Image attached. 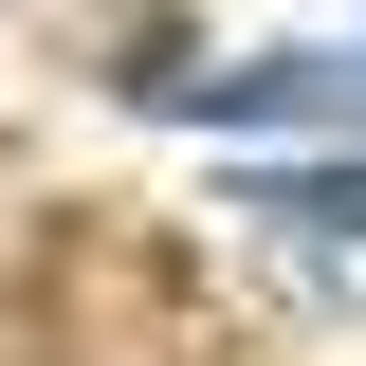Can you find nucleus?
<instances>
[{
  "mask_svg": "<svg viewBox=\"0 0 366 366\" xmlns=\"http://www.w3.org/2000/svg\"><path fill=\"white\" fill-rule=\"evenodd\" d=\"M274 110L330 129V110H366V74H348V55H257V74H220V129H274Z\"/></svg>",
  "mask_w": 366,
  "mask_h": 366,
  "instance_id": "f257e3e1",
  "label": "nucleus"
},
{
  "mask_svg": "<svg viewBox=\"0 0 366 366\" xmlns=\"http://www.w3.org/2000/svg\"><path fill=\"white\" fill-rule=\"evenodd\" d=\"M274 202H312V220H366V165H312V183H274Z\"/></svg>",
  "mask_w": 366,
  "mask_h": 366,
  "instance_id": "f03ea898",
  "label": "nucleus"
}]
</instances>
